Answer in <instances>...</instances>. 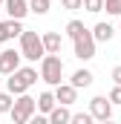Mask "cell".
I'll return each instance as SVG.
<instances>
[{
	"mask_svg": "<svg viewBox=\"0 0 121 124\" xmlns=\"http://www.w3.org/2000/svg\"><path fill=\"white\" fill-rule=\"evenodd\" d=\"M38 84V69H32V66H20L17 72H12L9 75V81H6V93L9 95H26L29 93V87Z\"/></svg>",
	"mask_w": 121,
	"mask_h": 124,
	"instance_id": "obj_1",
	"label": "cell"
},
{
	"mask_svg": "<svg viewBox=\"0 0 121 124\" xmlns=\"http://www.w3.org/2000/svg\"><path fill=\"white\" fill-rule=\"evenodd\" d=\"M40 81H46L49 87H58L63 84L60 78H63V61H60L58 55H43L40 58V75H38Z\"/></svg>",
	"mask_w": 121,
	"mask_h": 124,
	"instance_id": "obj_2",
	"label": "cell"
},
{
	"mask_svg": "<svg viewBox=\"0 0 121 124\" xmlns=\"http://www.w3.org/2000/svg\"><path fill=\"white\" fill-rule=\"evenodd\" d=\"M20 58H26V61H40L46 52H43V40H40V35L38 32H29L23 29V35H20Z\"/></svg>",
	"mask_w": 121,
	"mask_h": 124,
	"instance_id": "obj_3",
	"label": "cell"
},
{
	"mask_svg": "<svg viewBox=\"0 0 121 124\" xmlns=\"http://www.w3.org/2000/svg\"><path fill=\"white\" fill-rule=\"evenodd\" d=\"M35 113H38V107H35V98H32L29 93H26V95H17L15 104H12V110H9L12 124H26Z\"/></svg>",
	"mask_w": 121,
	"mask_h": 124,
	"instance_id": "obj_4",
	"label": "cell"
},
{
	"mask_svg": "<svg viewBox=\"0 0 121 124\" xmlns=\"http://www.w3.org/2000/svg\"><path fill=\"white\" fill-rule=\"evenodd\" d=\"M72 46H75V58L78 61H92L95 58V38H92L90 29H84L75 40H72Z\"/></svg>",
	"mask_w": 121,
	"mask_h": 124,
	"instance_id": "obj_5",
	"label": "cell"
},
{
	"mask_svg": "<svg viewBox=\"0 0 121 124\" xmlns=\"http://www.w3.org/2000/svg\"><path fill=\"white\" fill-rule=\"evenodd\" d=\"M87 113H90L95 121H107V118H113V104L107 101V95H95L90 101V110Z\"/></svg>",
	"mask_w": 121,
	"mask_h": 124,
	"instance_id": "obj_6",
	"label": "cell"
},
{
	"mask_svg": "<svg viewBox=\"0 0 121 124\" xmlns=\"http://www.w3.org/2000/svg\"><path fill=\"white\" fill-rule=\"evenodd\" d=\"M17 69H20V52L3 49V52H0V72H3V75H12V72H17Z\"/></svg>",
	"mask_w": 121,
	"mask_h": 124,
	"instance_id": "obj_7",
	"label": "cell"
},
{
	"mask_svg": "<svg viewBox=\"0 0 121 124\" xmlns=\"http://www.w3.org/2000/svg\"><path fill=\"white\" fill-rule=\"evenodd\" d=\"M52 95H55V101H58L60 107H72V104L78 101V90H75V87H69V84H58Z\"/></svg>",
	"mask_w": 121,
	"mask_h": 124,
	"instance_id": "obj_8",
	"label": "cell"
},
{
	"mask_svg": "<svg viewBox=\"0 0 121 124\" xmlns=\"http://www.w3.org/2000/svg\"><path fill=\"white\" fill-rule=\"evenodd\" d=\"M40 40H43V52H46V55H60V49H63V38H60L58 32H43Z\"/></svg>",
	"mask_w": 121,
	"mask_h": 124,
	"instance_id": "obj_9",
	"label": "cell"
},
{
	"mask_svg": "<svg viewBox=\"0 0 121 124\" xmlns=\"http://www.w3.org/2000/svg\"><path fill=\"white\" fill-rule=\"evenodd\" d=\"M20 35H23V20H0V43Z\"/></svg>",
	"mask_w": 121,
	"mask_h": 124,
	"instance_id": "obj_10",
	"label": "cell"
},
{
	"mask_svg": "<svg viewBox=\"0 0 121 124\" xmlns=\"http://www.w3.org/2000/svg\"><path fill=\"white\" fill-rule=\"evenodd\" d=\"M3 3H6L9 20H23L29 15V0H3Z\"/></svg>",
	"mask_w": 121,
	"mask_h": 124,
	"instance_id": "obj_11",
	"label": "cell"
},
{
	"mask_svg": "<svg viewBox=\"0 0 121 124\" xmlns=\"http://www.w3.org/2000/svg\"><path fill=\"white\" fill-rule=\"evenodd\" d=\"M90 32H92V38H95V43H110V40H113V35H115V29H113L110 23H104V20H101V23H95Z\"/></svg>",
	"mask_w": 121,
	"mask_h": 124,
	"instance_id": "obj_12",
	"label": "cell"
},
{
	"mask_svg": "<svg viewBox=\"0 0 121 124\" xmlns=\"http://www.w3.org/2000/svg\"><path fill=\"white\" fill-rule=\"evenodd\" d=\"M35 107H38L40 116H49V113L58 107V101H55V95H52V93H40L38 98H35Z\"/></svg>",
	"mask_w": 121,
	"mask_h": 124,
	"instance_id": "obj_13",
	"label": "cell"
},
{
	"mask_svg": "<svg viewBox=\"0 0 121 124\" xmlns=\"http://www.w3.org/2000/svg\"><path fill=\"white\" fill-rule=\"evenodd\" d=\"M92 81H95V75H92L90 69H75V72H72V81H69V87L81 90V87H90Z\"/></svg>",
	"mask_w": 121,
	"mask_h": 124,
	"instance_id": "obj_14",
	"label": "cell"
},
{
	"mask_svg": "<svg viewBox=\"0 0 121 124\" xmlns=\"http://www.w3.org/2000/svg\"><path fill=\"white\" fill-rule=\"evenodd\" d=\"M46 118H49V124H69L72 113H69V107H60V104H58V107H55Z\"/></svg>",
	"mask_w": 121,
	"mask_h": 124,
	"instance_id": "obj_15",
	"label": "cell"
},
{
	"mask_svg": "<svg viewBox=\"0 0 121 124\" xmlns=\"http://www.w3.org/2000/svg\"><path fill=\"white\" fill-rule=\"evenodd\" d=\"M49 6H52V0H29V12H35L38 17H43L49 12Z\"/></svg>",
	"mask_w": 121,
	"mask_h": 124,
	"instance_id": "obj_16",
	"label": "cell"
},
{
	"mask_svg": "<svg viewBox=\"0 0 121 124\" xmlns=\"http://www.w3.org/2000/svg\"><path fill=\"white\" fill-rule=\"evenodd\" d=\"M84 29H87V26H84V20H69V23H66V38H72V40H75Z\"/></svg>",
	"mask_w": 121,
	"mask_h": 124,
	"instance_id": "obj_17",
	"label": "cell"
},
{
	"mask_svg": "<svg viewBox=\"0 0 121 124\" xmlns=\"http://www.w3.org/2000/svg\"><path fill=\"white\" fill-rule=\"evenodd\" d=\"M81 9H87L90 15H98V12H104V0H84Z\"/></svg>",
	"mask_w": 121,
	"mask_h": 124,
	"instance_id": "obj_18",
	"label": "cell"
},
{
	"mask_svg": "<svg viewBox=\"0 0 121 124\" xmlns=\"http://www.w3.org/2000/svg\"><path fill=\"white\" fill-rule=\"evenodd\" d=\"M69 124H95V118H92L90 113H72Z\"/></svg>",
	"mask_w": 121,
	"mask_h": 124,
	"instance_id": "obj_19",
	"label": "cell"
},
{
	"mask_svg": "<svg viewBox=\"0 0 121 124\" xmlns=\"http://www.w3.org/2000/svg\"><path fill=\"white\" fill-rule=\"evenodd\" d=\"M12 104H15V95L0 93V113H9V110H12Z\"/></svg>",
	"mask_w": 121,
	"mask_h": 124,
	"instance_id": "obj_20",
	"label": "cell"
},
{
	"mask_svg": "<svg viewBox=\"0 0 121 124\" xmlns=\"http://www.w3.org/2000/svg\"><path fill=\"white\" fill-rule=\"evenodd\" d=\"M104 9H107L110 15L121 17V0H104Z\"/></svg>",
	"mask_w": 121,
	"mask_h": 124,
	"instance_id": "obj_21",
	"label": "cell"
},
{
	"mask_svg": "<svg viewBox=\"0 0 121 124\" xmlns=\"http://www.w3.org/2000/svg\"><path fill=\"white\" fill-rule=\"evenodd\" d=\"M107 101H110L113 107H115V104H121V87H113V90H110V95H107Z\"/></svg>",
	"mask_w": 121,
	"mask_h": 124,
	"instance_id": "obj_22",
	"label": "cell"
},
{
	"mask_svg": "<svg viewBox=\"0 0 121 124\" xmlns=\"http://www.w3.org/2000/svg\"><path fill=\"white\" fill-rule=\"evenodd\" d=\"M81 3H84V0H60V6H63L66 12H78V9H81Z\"/></svg>",
	"mask_w": 121,
	"mask_h": 124,
	"instance_id": "obj_23",
	"label": "cell"
},
{
	"mask_svg": "<svg viewBox=\"0 0 121 124\" xmlns=\"http://www.w3.org/2000/svg\"><path fill=\"white\" fill-rule=\"evenodd\" d=\"M26 124H49V118H46V116H40V113H35Z\"/></svg>",
	"mask_w": 121,
	"mask_h": 124,
	"instance_id": "obj_24",
	"label": "cell"
},
{
	"mask_svg": "<svg viewBox=\"0 0 121 124\" xmlns=\"http://www.w3.org/2000/svg\"><path fill=\"white\" fill-rule=\"evenodd\" d=\"M113 81H115V87H121V63L113 69Z\"/></svg>",
	"mask_w": 121,
	"mask_h": 124,
	"instance_id": "obj_25",
	"label": "cell"
},
{
	"mask_svg": "<svg viewBox=\"0 0 121 124\" xmlns=\"http://www.w3.org/2000/svg\"><path fill=\"white\" fill-rule=\"evenodd\" d=\"M98 124H115V121H113V118H107V121H98Z\"/></svg>",
	"mask_w": 121,
	"mask_h": 124,
	"instance_id": "obj_26",
	"label": "cell"
},
{
	"mask_svg": "<svg viewBox=\"0 0 121 124\" xmlns=\"http://www.w3.org/2000/svg\"><path fill=\"white\" fill-rule=\"evenodd\" d=\"M0 3H3V0H0Z\"/></svg>",
	"mask_w": 121,
	"mask_h": 124,
	"instance_id": "obj_27",
	"label": "cell"
}]
</instances>
